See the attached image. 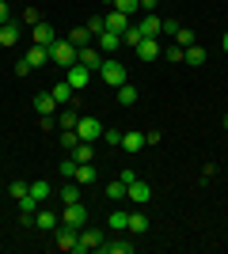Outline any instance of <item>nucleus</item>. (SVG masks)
Listing matches in <instances>:
<instances>
[{
    "instance_id": "1",
    "label": "nucleus",
    "mask_w": 228,
    "mask_h": 254,
    "mask_svg": "<svg viewBox=\"0 0 228 254\" xmlns=\"http://www.w3.org/2000/svg\"><path fill=\"white\" fill-rule=\"evenodd\" d=\"M99 76H103V84H107V87H114V91H118V87L126 84V80H130V72H126V64H122V61H114V57H107V61H103Z\"/></svg>"
},
{
    "instance_id": "2",
    "label": "nucleus",
    "mask_w": 228,
    "mask_h": 254,
    "mask_svg": "<svg viewBox=\"0 0 228 254\" xmlns=\"http://www.w3.org/2000/svg\"><path fill=\"white\" fill-rule=\"evenodd\" d=\"M50 61L61 64V68H73L76 64V46L69 42V38H57V42L50 46Z\"/></svg>"
},
{
    "instance_id": "3",
    "label": "nucleus",
    "mask_w": 228,
    "mask_h": 254,
    "mask_svg": "<svg viewBox=\"0 0 228 254\" xmlns=\"http://www.w3.org/2000/svg\"><path fill=\"white\" fill-rule=\"evenodd\" d=\"M76 61L84 64V68H91V72H99L103 61H107V53L99 50V46H84V50H76Z\"/></svg>"
},
{
    "instance_id": "4",
    "label": "nucleus",
    "mask_w": 228,
    "mask_h": 254,
    "mask_svg": "<svg viewBox=\"0 0 228 254\" xmlns=\"http://www.w3.org/2000/svg\"><path fill=\"white\" fill-rule=\"evenodd\" d=\"M103 122H99V118H80V122H76V133H80V140H91V144H95V140H103Z\"/></svg>"
},
{
    "instance_id": "5",
    "label": "nucleus",
    "mask_w": 228,
    "mask_h": 254,
    "mask_svg": "<svg viewBox=\"0 0 228 254\" xmlns=\"http://www.w3.org/2000/svg\"><path fill=\"white\" fill-rule=\"evenodd\" d=\"M99 247H103V232H99V228H80V235H76V254L99 251Z\"/></svg>"
},
{
    "instance_id": "6",
    "label": "nucleus",
    "mask_w": 228,
    "mask_h": 254,
    "mask_svg": "<svg viewBox=\"0 0 228 254\" xmlns=\"http://www.w3.org/2000/svg\"><path fill=\"white\" fill-rule=\"evenodd\" d=\"M126 197H130L137 209H145V205L152 201V186H149V182H141V179H133L130 186H126Z\"/></svg>"
},
{
    "instance_id": "7",
    "label": "nucleus",
    "mask_w": 228,
    "mask_h": 254,
    "mask_svg": "<svg viewBox=\"0 0 228 254\" xmlns=\"http://www.w3.org/2000/svg\"><path fill=\"white\" fill-rule=\"evenodd\" d=\"M61 224H69V228H87V209L80 201H73V205H65V212H61Z\"/></svg>"
},
{
    "instance_id": "8",
    "label": "nucleus",
    "mask_w": 228,
    "mask_h": 254,
    "mask_svg": "<svg viewBox=\"0 0 228 254\" xmlns=\"http://www.w3.org/2000/svg\"><path fill=\"white\" fill-rule=\"evenodd\" d=\"M76 228H69V224H57L54 228V247L57 251H76Z\"/></svg>"
},
{
    "instance_id": "9",
    "label": "nucleus",
    "mask_w": 228,
    "mask_h": 254,
    "mask_svg": "<svg viewBox=\"0 0 228 254\" xmlns=\"http://www.w3.org/2000/svg\"><path fill=\"white\" fill-rule=\"evenodd\" d=\"M69 87H73V91H87V84H91V68H84V64L76 61L73 68H69Z\"/></svg>"
},
{
    "instance_id": "10",
    "label": "nucleus",
    "mask_w": 228,
    "mask_h": 254,
    "mask_svg": "<svg viewBox=\"0 0 228 254\" xmlns=\"http://www.w3.org/2000/svg\"><path fill=\"white\" fill-rule=\"evenodd\" d=\"M137 27H141L145 38H160V34H163V19L156 15V11H145V19L137 23Z\"/></svg>"
},
{
    "instance_id": "11",
    "label": "nucleus",
    "mask_w": 228,
    "mask_h": 254,
    "mask_svg": "<svg viewBox=\"0 0 228 254\" xmlns=\"http://www.w3.org/2000/svg\"><path fill=\"white\" fill-rule=\"evenodd\" d=\"M57 106H61V103H57L50 91H38V95H34V110H38V118H46V114L57 118Z\"/></svg>"
},
{
    "instance_id": "12",
    "label": "nucleus",
    "mask_w": 228,
    "mask_h": 254,
    "mask_svg": "<svg viewBox=\"0 0 228 254\" xmlns=\"http://www.w3.org/2000/svg\"><path fill=\"white\" fill-rule=\"evenodd\" d=\"M19 34H23V23H15V19L0 23V46H15V42H19Z\"/></svg>"
},
{
    "instance_id": "13",
    "label": "nucleus",
    "mask_w": 228,
    "mask_h": 254,
    "mask_svg": "<svg viewBox=\"0 0 228 254\" xmlns=\"http://www.w3.org/2000/svg\"><path fill=\"white\" fill-rule=\"evenodd\" d=\"M133 15H126V11H114V8H110V15H107V31H118V34H126V31H130V27H133Z\"/></svg>"
},
{
    "instance_id": "14",
    "label": "nucleus",
    "mask_w": 228,
    "mask_h": 254,
    "mask_svg": "<svg viewBox=\"0 0 228 254\" xmlns=\"http://www.w3.org/2000/svg\"><path fill=\"white\" fill-rule=\"evenodd\" d=\"M137 57H141V61H156V57H163V50H160V42H156V38H141Z\"/></svg>"
},
{
    "instance_id": "15",
    "label": "nucleus",
    "mask_w": 228,
    "mask_h": 254,
    "mask_svg": "<svg viewBox=\"0 0 228 254\" xmlns=\"http://www.w3.org/2000/svg\"><path fill=\"white\" fill-rule=\"evenodd\" d=\"M133 251H137V243H130V239H114V243L103 239V247H99V254H133Z\"/></svg>"
},
{
    "instance_id": "16",
    "label": "nucleus",
    "mask_w": 228,
    "mask_h": 254,
    "mask_svg": "<svg viewBox=\"0 0 228 254\" xmlns=\"http://www.w3.org/2000/svg\"><path fill=\"white\" fill-rule=\"evenodd\" d=\"M95 42H99V50H103V53H118V46H122V34H118V31H103V34L95 38Z\"/></svg>"
},
{
    "instance_id": "17",
    "label": "nucleus",
    "mask_w": 228,
    "mask_h": 254,
    "mask_svg": "<svg viewBox=\"0 0 228 254\" xmlns=\"http://www.w3.org/2000/svg\"><path fill=\"white\" fill-rule=\"evenodd\" d=\"M34 228H38V232H54V228H57V212L38 209V212H34Z\"/></svg>"
},
{
    "instance_id": "18",
    "label": "nucleus",
    "mask_w": 228,
    "mask_h": 254,
    "mask_svg": "<svg viewBox=\"0 0 228 254\" xmlns=\"http://www.w3.org/2000/svg\"><path fill=\"white\" fill-rule=\"evenodd\" d=\"M31 34H34V46H54V42H57L50 23H38V27H31Z\"/></svg>"
},
{
    "instance_id": "19",
    "label": "nucleus",
    "mask_w": 228,
    "mask_h": 254,
    "mask_svg": "<svg viewBox=\"0 0 228 254\" xmlns=\"http://www.w3.org/2000/svg\"><path fill=\"white\" fill-rule=\"evenodd\" d=\"M122 148H126V152H141V148H145V133H141V129L122 133Z\"/></svg>"
},
{
    "instance_id": "20",
    "label": "nucleus",
    "mask_w": 228,
    "mask_h": 254,
    "mask_svg": "<svg viewBox=\"0 0 228 254\" xmlns=\"http://www.w3.org/2000/svg\"><path fill=\"white\" fill-rule=\"evenodd\" d=\"M95 179H99L95 163H76V175H73V182H80V186H87V182H95Z\"/></svg>"
},
{
    "instance_id": "21",
    "label": "nucleus",
    "mask_w": 228,
    "mask_h": 254,
    "mask_svg": "<svg viewBox=\"0 0 228 254\" xmlns=\"http://www.w3.org/2000/svg\"><path fill=\"white\" fill-rule=\"evenodd\" d=\"M126 232H130V235H145V232H149V216H145V212H130Z\"/></svg>"
},
{
    "instance_id": "22",
    "label": "nucleus",
    "mask_w": 228,
    "mask_h": 254,
    "mask_svg": "<svg viewBox=\"0 0 228 254\" xmlns=\"http://www.w3.org/2000/svg\"><path fill=\"white\" fill-rule=\"evenodd\" d=\"M65 38H69V42L76 46V50H84V46L91 42V31H87V27H73V31H69Z\"/></svg>"
},
{
    "instance_id": "23",
    "label": "nucleus",
    "mask_w": 228,
    "mask_h": 254,
    "mask_svg": "<svg viewBox=\"0 0 228 254\" xmlns=\"http://www.w3.org/2000/svg\"><path fill=\"white\" fill-rule=\"evenodd\" d=\"M73 159H76V163H91V159H95V148H91V140H80V144L73 148Z\"/></svg>"
},
{
    "instance_id": "24",
    "label": "nucleus",
    "mask_w": 228,
    "mask_h": 254,
    "mask_svg": "<svg viewBox=\"0 0 228 254\" xmlns=\"http://www.w3.org/2000/svg\"><path fill=\"white\" fill-rule=\"evenodd\" d=\"M50 95H54V99H57V103H61V106H69V103H73V87H69V80H61V84H54V87H50Z\"/></svg>"
},
{
    "instance_id": "25",
    "label": "nucleus",
    "mask_w": 228,
    "mask_h": 254,
    "mask_svg": "<svg viewBox=\"0 0 228 254\" xmlns=\"http://www.w3.org/2000/svg\"><path fill=\"white\" fill-rule=\"evenodd\" d=\"M27 61H31L34 68L46 64V61H50V46H31V50H27Z\"/></svg>"
},
{
    "instance_id": "26",
    "label": "nucleus",
    "mask_w": 228,
    "mask_h": 254,
    "mask_svg": "<svg viewBox=\"0 0 228 254\" xmlns=\"http://www.w3.org/2000/svg\"><path fill=\"white\" fill-rule=\"evenodd\" d=\"M76 122H80V114H76L73 106H65V110L57 114V129H76Z\"/></svg>"
},
{
    "instance_id": "27",
    "label": "nucleus",
    "mask_w": 228,
    "mask_h": 254,
    "mask_svg": "<svg viewBox=\"0 0 228 254\" xmlns=\"http://www.w3.org/2000/svg\"><path fill=\"white\" fill-rule=\"evenodd\" d=\"M126 224H130V212H118V209H114L107 216V228H110V232H126Z\"/></svg>"
},
{
    "instance_id": "28",
    "label": "nucleus",
    "mask_w": 228,
    "mask_h": 254,
    "mask_svg": "<svg viewBox=\"0 0 228 254\" xmlns=\"http://www.w3.org/2000/svg\"><path fill=\"white\" fill-rule=\"evenodd\" d=\"M50 193H54V182H31V197H34L38 205H42Z\"/></svg>"
},
{
    "instance_id": "29",
    "label": "nucleus",
    "mask_w": 228,
    "mask_h": 254,
    "mask_svg": "<svg viewBox=\"0 0 228 254\" xmlns=\"http://www.w3.org/2000/svg\"><path fill=\"white\" fill-rule=\"evenodd\" d=\"M183 61L186 64H202V61H206V50H202V46H186V50H183Z\"/></svg>"
},
{
    "instance_id": "30",
    "label": "nucleus",
    "mask_w": 228,
    "mask_h": 254,
    "mask_svg": "<svg viewBox=\"0 0 228 254\" xmlns=\"http://www.w3.org/2000/svg\"><path fill=\"white\" fill-rule=\"evenodd\" d=\"M118 103H122V106H133V103H137V87H133L130 80L118 87Z\"/></svg>"
},
{
    "instance_id": "31",
    "label": "nucleus",
    "mask_w": 228,
    "mask_h": 254,
    "mask_svg": "<svg viewBox=\"0 0 228 254\" xmlns=\"http://www.w3.org/2000/svg\"><path fill=\"white\" fill-rule=\"evenodd\" d=\"M61 201H65V205L80 201V182H69V186H61Z\"/></svg>"
},
{
    "instance_id": "32",
    "label": "nucleus",
    "mask_w": 228,
    "mask_h": 254,
    "mask_svg": "<svg viewBox=\"0 0 228 254\" xmlns=\"http://www.w3.org/2000/svg\"><path fill=\"white\" fill-rule=\"evenodd\" d=\"M114 11H126V15H137V11H141V0H114Z\"/></svg>"
},
{
    "instance_id": "33",
    "label": "nucleus",
    "mask_w": 228,
    "mask_h": 254,
    "mask_svg": "<svg viewBox=\"0 0 228 254\" xmlns=\"http://www.w3.org/2000/svg\"><path fill=\"white\" fill-rule=\"evenodd\" d=\"M141 38H145L141 27H130V31L122 34V46H133V50H137V46H141Z\"/></svg>"
},
{
    "instance_id": "34",
    "label": "nucleus",
    "mask_w": 228,
    "mask_h": 254,
    "mask_svg": "<svg viewBox=\"0 0 228 254\" xmlns=\"http://www.w3.org/2000/svg\"><path fill=\"white\" fill-rule=\"evenodd\" d=\"M23 27H38V23H42V11H38V8H23Z\"/></svg>"
},
{
    "instance_id": "35",
    "label": "nucleus",
    "mask_w": 228,
    "mask_h": 254,
    "mask_svg": "<svg viewBox=\"0 0 228 254\" xmlns=\"http://www.w3.org/2000/svg\"><path fill=\"white\" fill-rule=\"evenodd\" d=\"M107 197H110V201H122V197H126V182H107Z\"/></svg>"
},
{
    "instance_id": "36",
    "label": "nucleus",
    "mask_w": 228,
    "mask_h": 254,
    "mask_svg": "<svg viewBox=\"0 0 228 254\" xmlns=\"http://www.w3.org/2000/svg\"><path fill=\"white\" fill-rule=\"evenodd\" d=\"M76 144H80V133H76V129H61V148L73 152Z\"/></svg>"
},
{
    "instance_id": "37",
    "label": "nucleus",
    "mask_w": 228,
    "mask_h": 254,
    "mask_svg": "<svg viewBox=\"0 0 228 254\" xmlns=\"http://www.w3.org/2000/svg\"><path fill=\"white\" fill-rule=\"evenodd\" d=\"M8 193L19 201V197H27V193H31V182H8Z\"/></svg>"
},
{
    "instance_id": "38",
    "label": "nucleus",
    "mask_w": 228,
    "mask_h": 254,
    "mask_svg": "<svg viewBox=\"0 0 228 254\" xmlns=\"http://www.w3.org/2000/svg\"><path fill=\"white\" fill-rule=\"evenodd\" d=\"M175 46H194V31H186V27H179V31H175Z\"/></svg>"
},
{
    "instance_id": "39",
    "label": "nucleus",
    "mask_w": 228,
    "mask_h": 254,
    "mask_svg": "<svg viewBox=\"0 0 228 254\" xmlns=\"http://www.w3.org/2000/svg\"><path fill=\"white\" fill-rule=\"evenodd\" d=\"M103 140L110 148H122V129H103Z\"/></svg>"
},
{
    "instance_id": "40",
    "label": "nucleus",
    "mask_w": 228,
    "mask_h": 254,
    "mask_svg": "<svg viewBox=\"0 0 228 254\" xmlns=\"http://www.w3.org/2000/svg\"><path fill=\"white\" fill-rule=\"evenodd\" d=\"M87 31H91V38H99V34L107 31V19H99V15H95V19H87Z\"/></svg>"
},
{
    "instance_id": "41",
    "label": "nucleus",
    "mask_w": 228,
    "mask_h": 254,
    "mask_svg": "<svg viewBox=\"0 0 228 254\" xmlns=\"http://www.w3.org/2000/svg\"><path fill=\"white\" fill-rule=\"evenodd\" d=\"M57 171H61V179H73V175H76V159L73 156L61 159V167H57Z\"/></svg>"
},
{
    "instance_id": "42",
    "label": "nucleus",
    "mask_w": 228,
    "mask_h": 254,
    "mask_svg": "<svg viewBox=\"0 0 228 254\" xmlns=\"http://www.w3.org/2000/svg\"><path fill=\"white\" fill-rule=\"evenodd\" d=\"M54 126H57V118H54V114L38 118V129H42V133H54Z\"/></svg>"
},
{
    "instance_id": "43",
    "label": "nucleus",
    "mask_w": 228,
    "mask_h": 254,
    "mask_svg": "<svg viewBox=\"0 0 228 254\" xmlns=\"http://www.w3.org/2000/svg\"><path fill=\"white\" fill-rule=\"evenodd\" d=\"M34 72V64L27 61V57H23V61H15V76H31Z\"/></svg>"
},
{
    "instance_id": "44",
    "label": "nucleus",
    "mask_w": 228,
    "mask_h": 254,
    "mask_svg": "<svg viewBox=\"0 0 228 254\" xmlns=\"http://www.w3.org/2000/svg\"><path fill=\"white\" fill-rule=\"evenodd\" d=\"M160 140H163L160 129H149V133H145V144H160Z\"/></svg>"
},
{
    "instance_id": "45",
    "label": "nucleus",
    "mask_w": 228,
    "mask_h": 254,
    "mask_svg": "<svg viewBox=\"0 0 228 254\" xmlns=\"http://www.w3.org/2000/svg\"><path fill=\"white\" fill-rule=\"evenodd\" d=\"M167 61H183V46H171V50H167Z\"/></svg>"
},
{
    "instance_id": "46",
    "label": "nucleus",
    "mask_w": 228,
    "mask_h": 254,
    "mask_svg": "<svg viewBox=\"0 0 228 254\" xmlns=\"http://www.w3.org/2000/svg\"><path fill=\"white\" fill-rule=\"evenodd\" d=\"M118 179H122V182H126V186H130V182H133V179H137V171H133V167H126V171H122V175H118Z\"/></svg>"
},
{
    "instance_id": "47",
    "label": "nucleus",
    "mask_w": 228,
    "mask_h": 254,
    "mask_svg": "<svg viewBox=\"0 0 228 254\" xmlns=\"http://www.w3.org/2000/svg\"><path fill=\"white\" fill-rule=\"evenodd\" d=\"M11 19V11H8V0H0V23H8Z\"/></svg>"
},
{
    "instance_id": "48",
    "label": "nucleus",
    "mask_w": 228,
    "mask_h": 254,
    "mask_svg": "<svg viewBox=\"0 0 228 254\" xmlns=\"http://www.w3.org/2000/svg\"><path fill=\"white\" fill-rule=\"evenodd\" d=\"M156 4L160 0H141V11H156Z\"/></svg>"
},
{
    "instance_id": "49",
    "label": "nucleus",
    "mask_w": 228,
    "mask_h": 254,
    "mask_svg": "<svg viewBox=\"0 0 228 254\" xmlns=\"http://www.w3.org/2000/svg\"><path fill=\"white\" fill-rule=\"evenodd\" d=\"M221 46H225V53H228V31H225V42H221Z\"/></svg>"
},
{
    "instance_id": "50",
    "label": "nucleus",
    "mask_w": 228,
    "mask_h": 254,
    "mask_svg": "<svg viewBox=\"0 0 228 254\" xmlns=\"http://www.w3.org/2000/svg\"><path fill=\"white\" fill-rule=\"evenodd\" d=\"M221 126H225V129H228V114H225V118H221Z\"/></svg>"
},
{
    "instance_id": "51",
    "label": "nucleus",
    "mask_w": 228,
    "mask_h": 254,
    "mask_svg": "<svg viewBox=\"0 0 228 254\" xmlns=\"http://www.w3.org/2000/svg\"><path fill=\"white\" fill-rule=\"evenodd\" d=\"M103 4H110V8H114V0H103Z\"/></svg>"
}]
</instances>
